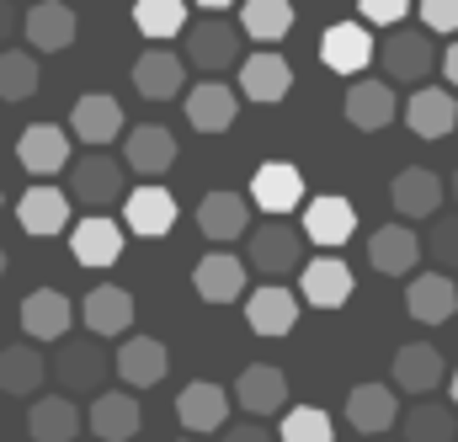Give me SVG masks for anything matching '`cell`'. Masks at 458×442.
Returning <instances> with one entry per match:
<instances>
[{
  "label": "cell",
  "instance_id": "obj_1",
  "mask_svg": "<svg viewBox=\"0 0 458 442\" xmlns=\"http://www.w3.org/2000/svg\"><path fill=\"white\" fill-rule=\"evenodd\" d=\"M70 203H86L91 214L123 203V160L107 149H91L86 160H70Z\"/></svg>",
  "mask_w": 458,
  "mask_h": 442
},
{
  "label": "cell",
  "instance_id": "obj_2",
  "mask_svg": "<svg viewBox=\"0 0 458 442\" xmlns=\"http://www.w3.org/2000/svg\"><path fill=\"white\" fill-rule=\"evenodd\" d=\"M250 267H256L267 283H277L283 272L304 267V234H299L288 219L256 224V229H250Z\"/></svg>",
  "mask_w": 458,
  "mask_h": 442
},
{
  "label": "cell",
  "instance_id": "obj_3",
  "mask_svg": "<svg viewBox=\"0 0 458 442\" xmlns=\"http://www.w3.org/2000/svg\"><path fill=\"white\" fill-rule=\"evenodd\" d=\"M373 59H378V70H384L389 81H400V86H421V81L432 75V38L400 27V32H389L384 43H373Z\"/></svg>",
  "mask_w": 458,
  "mask_h": 442
},
{
  "label": "cell",
  "instance_id": "obj_4",
  "mask_svg": "<svg viewBox=\"0 0 458 442\" xmlns=\"http://www.w3.org/2000/svg\"><path fill=\"white\" fill-rule=\"evenodd\" d=\"M123 166H128L139 182H160V176L176 166V133L160 128V123L128 128V133H123Z\"/></svg>",
  "mask_w": 458,
  "mask_h": 442
},
{
  "label": "cell",
  "instance_id": "obj_5",
  "mask_svg": "<svg viewBox=\"0 0 458 442\" xmlns=\"http://www.w3.org/2000/svg\"><path fill=\"white\" fill-rule=\"evenodd\" d=\"M250 208H261L267 219H288L299 203H304V176H299V166H288V160H267L256 176H250V198H245Z\"/></svg>",
  "mask_w": 458,
  "mask_h": 442
},
{
  "label": "cell",
  "instance_id": "obj_6",
  "mask_svg": "<svg viewBox=\"0 0 458 442\" xmlns=\"http://www.w3.org/2000/svg\"><path fill=\"white\" fill-rule=\"evenodd\" d=\"M165 368H171V352H165V341H155V336H128L113 357V373L128 389H155V384L165 378Z\"/></svg>",
  "mask_w": 458,
  "mask_h": 442
},
{
  "label": "cell",
  "instance_id": "obj_7",
  "mask_svg": "<svg viewBox=\"0 0 458 442\" xmlns=\"http://www.w3.org/2000/svg\"><path fill=\"white\" fill-rule=\"evenodd\" d=\"M320 64L336 75H362L373 64V32L362 21H331L320 38Z\"/></svg>",
  "mask_w": 458,
  "mask_h": 442
},
{
  "label": "cell",
  "instance_id": "obj_8",
  "mask_svg": "<svg viewBox=\"0 0 458 442\" xmlns=\"http://www.w3.org/2000/svg\"><path fill=\"white\" fill-rule=\"evenodd\" d=\"M107 352H102V341H64L59 346V362H54V373H59V384L70 389V395H102V378H107Z\"/></svg>",
  "mask_w": 458,
  "mask_h": 442
},
{
  "label": "cell",
  "instance_id": "obj_9",
  "mask_svg": "<svg viewBox=\"0 0 458 442\" xmlns=\"http://www.w3.org/2000/svg\"><path fill=\"white\" fill-rule=\"evenodd\" d=\"M187 59L198 70H229L240 64V27H229L219 16H203L187 27Z\"/></svg>",
  "mask_w": 458,
  "mask_h": 442
},
{
  "label": "cell",
  "instance_id": "obj_10",
  "mask_svg": "<svg viewBox=\"0 0 458 442\" xmlns=\"http://www.w3.org/2000/svg\"><path fill=\"white\" fill-rule=\"evenodd\" d=\"M21 32H27V43H32L38 54H59V48L75 43L81 21H75V11H70L64 0H32V11L21 16Z\"/></svg>",
  "mask_w": 458,
  "mask_h": 442
},
{
  "label": "cell",
  "instance_id": "obj_11",
  "mask_svg": "<svg viewBox=\"0 0 458 442\" xmlns=\"http://www.w3.org/2000/svg\"><path fill=\"white\" fill-rule=\"evenodd\" d=\"M368 261H373V272H384V277H405V272H416V261H421V234H416L411 224H384V229L368 234Z\"/></svg>",
  "mask_w": 458,
  "mask_h": 442
},
{
  "label": "cell",
  "instance_id": "obj_12",
  "mask_svg": "<svg viewBox=\"0 0 458 442\" xmlns=\"http://www.w3.org/2000/svg\"><path fill=\"white\" fill-rule=\"evenodd\" d=\"M299 293H304V304H315V310H342L346 299H352V272H346L342 256H315V261H304L299 267Z\"/></svg>",
  "mask_w": 458,
  "mask_h": 442
},
{
  "label": "cell",
  "instance_id": "obj_13",
  "mask_svg": "<svg viewBox=\"0 0 458 442\" xmlns=\"http://www.w3.org/2000/svg\"><path fill=\"white\" fill-rule=\"evenodd\" d=\"M16 160L32 171V176H59L70 166V133L59 123H32L21 139H16Z\"/></svg>",
  "mask_w": 458,
  "mask_h": 442
},
{
  "label": "cell",
  "instance_id": "obj_14",
  "mask_svg": "<svg viewBox=\"0 0 458 442\" xmlns=\"http://www.w3.org/2000/svg\"><path fill=\"white\" fill-rule=\"evenodd\" d=\"M234 400H240L250 416H277V411H288V373L272 368V362H250V368L234 378Z\"/></svg>",
  "mask_w": 458,
  "mask_h": 442
},
{
  "label": "cell",
  "instance_id": "obj_15",
  "mask_svg": "<svg viewBox=\"0 0 458 442\" xmlns=\"http://www.w3.org/2000/svg\"><path fill=\"white\" fill-rule=\"evenodd\" d=\"M405 123H411L416 139H448L458 128L454 91H443V86H416L411 102H405Z\"/></svg>",
  "mask_w": 458,
  "mask_h": 442
},
{
  "label": "cell",
  "instance_id": "obj_16",
  "mask_svg": "<svg viewBox=\"0 0 458 442\" xmlns=\"http://www.w3.org/2000/svg\"><path fill=\"white\" fill-rule=\"evenodd\" d=\"M70 128H75V139H86L91 149H107L113 139H123V102L107 97V91H91V97L75 102Z\"/></svg>",
  "mask_w": 458,
  "mask_h": 442
},
{
  "label": "cell",
  "instance_id": "obj_17",
  "mask_svg": "<svg viewBox=\"0 0 458 442\" xmlns=\"http://www.w3.org/2000/svg\"><path fill=\"white\" fill-rule=\"evenodd\" d=\"M405 310H411V320H421V326H443V320H454L458 283L454 277H443V272H416L411 288H405Z\"/></svg>",
  "mask_w": 458,
  "mask_h": 442
},
{
  "label": "cell",
  "instance_id": "obj_18",
  "mask_svg": "<svg viewBox=\"0 0 458 442\" xmlns=\"http://www.w3.org/2000/svg\"><path fill=\"white\" fill-rule=\"evenodd\" d=\"M240 91H245L250 102H283V97L293 91V64H288L283 54L261 48V54L240 59Z\"/></svg>",
  "mask_w": 458,
  "mask_h": 442
},
{
  "label": "cell",
  "instance_id": "obj_19",
  "mask_svg": "<svg viewBox=\"0 0 458 442\" xmlns=\"http://www.w3.org/2000/svg\"><path fill=\"white\" fill-rule=\"evenodd\" d=\"M389 203L400 208V219H437V203H443V182H437V171H427V166H405V171L389 182Z\"/></svg>",
  "mask_w": 458,
  "mask_h": 442
},
{
  "label": "cell",
  "instance_id": "obj_20",
  "mask_svg": "<svg viewBox=\"0 0 458 442\" xmlns=\"http://www.w3.org/2000/svg\"><path fill=\"white\" fill-rule=\"evenodd\" d=\"M346 421H352V432H362V438H384V432L400 421L394 389H389V384H357V389L346 395Z\"/></svg>",
  "mask_w": 458,
  "mask_h": 442
},
{
  "label": "cell",
  "instance_id": "obj_21",
  "mask_svg": "<svg viewBox=\"0 0 458 442\" xmlns=\"http://www.w3.org/2000/svg\"><path fill=\"white\" fill-rule=\"evenodd\" d=\"M182 59L171 54V48H144L139 59H133V91L144 97V102H171V97H182Z\"/></svg>",
  "mask_w": 458,
  "mask_h": 442
},
{
  "label": "cell",
  "instance_id": "obj_22",
  "mask_svg": "<svg viewBox=\"0 0 458 442\" xmlns=\"http://www.w3.org/2000/svg\"><path fill=\"white\" fill-rule=\"evenodd\" d=\"M245 326L256 336H288L299 326V299H293V288H277V283L256 288V293L245 299Z\"/></svg>",
  "mask_w": 458,
  "mask_h": 442
},
{
  "label": "cell",
  "instance_id": "obj_23",
  "mask_svg": "<svg viewBox=\"0 0 458 442\" xmlns=\"http://www.w3.org/2000/svg\"><path fill=\"white\" fill-rule=\"evenodd\" d=\"M352 229H357V208L346 203L342 192H326V198L304 203V229H299L304 240H315V245H346Z\"/></svg>",
  "mask_w": 458,
  "mask_h": 442
},
{
  "label": "cell",
  "instance_id": "obj_24",
  "mask_svg": "<svg viewBox=\"0 0 458 442\" xmlns=\"http://www.w3.org/2000/svg\"><path fill=\"white\" fill-rule=\"evenodd\" d=\"M70 320H75V304L59 288H32L21 299V331L32 336V341H59V336L70 331Z\"/></svg>",
  "mask_w": 458,
  "mask_h": 442
},
{
  "label": "cell",
  "instance_id": "obj_25",
  "mask_svg": "<svg viewBox=\"0 0 458 442\" xmlns=\"http://www.w3.org/2000/svg\"><path fill=\"white\" fill-rule=\"evenodd\" d=\"M139 400L128 395V389H102L97 400H91V411H86V427L97 432L102 442H128L139 432Z\"/></svg>",
  "mask_w": 458,
  "mask_h": 442
},
{
  "label": "cell",
  "instance_id": "obj_26",
  "mask_svg": "<svg viewBox=\"0 0 458 442\" xmlns=\"http://www.w3.org/2000/svg\"><path fill=\"white\" fill-rule=\"evenodd\" d=\"M229 416V395L219 384H208V378H198V384H187L182 395H176V421L187 427V432H219Z\"/></svg>",
  "mask_w": 458,
  "mask_h": 442
},
{
  "label": "cell",
  "instance_id": "obj_27",
  "mask_svg": "<svg viewBox=\"0 0 458 442\" xmlns=\"http://www.w3.org/2000/svg\"><path fill=\"white\" fill-rule=\"evenodd\" d=\"M346 123L362 128V133H378L394 123V86L389 81H352L346 86Z\"/></svg>",
  "mask_w": 458,
  "mask_h": 442
},
{
  "label": "cell",
  "instance_id": "obj_28",
  "mask_svg": "<svg viewBox=\"0 0 458 442\" xmlns=\"http://www.w3.org/2000/svg\"><path fill=\"white\" fill-rule=\"evenodd\" d=\"M123 224H128L133 234H171V224H176V198H171L160 182H144L139 192L123 198Z\"/></svg>",
  "mask_w": 458,
  "mask_h": 442
},
{
  "label": "cell",
  "instance_id": "obj_29",
  "mask_svg": "<svg viewBox=\"0 0 458 442\" xmlns=\"http://www.w3.org/2000/svg\"><path fill=\"white\" fill-rule=\"evenodd\" d=\"M443 352L432 346V341H411V346H400L394 352V384L405 389V395H432V389H443Z\"/></svg>",
  "mask_w": 458,
  "mask_h": 442
},
{
  "label": "cell",
  "instance_id": "obj_30",
  "mask_svg": "<svg viewBox=\"0 0 458 442\" xmlns=\"http://www.w3.org/2000/svg\"><path fill=\"white\" fill-rule=\"evenodd\" d=\"M70 251L81 267H113L123 256V229L107 214H86V219L70 229Z\"/></svg>",
  "mask_w": 458,
  "mask_h": 442
},
{
  "label": "cell",
  "instance_id": "obj_31",
  "mask_svg": "<svg viewBox=\"0 0 458 442\" xmlns=\"http://www.w3.org/2000/svg\"><path fill=\"white\" fill-rule=\"evenodd\" d=\"M81 427H86V416H81V405H75L70 395H43V400L27 411L32 442H75Z\"/></svg>",
  "mask_w": 458,
  "mask_h": 442
},
{
  "label": "cell",
  "instance_id": "obj_32",
  "mask_svg": "<svg viewBox=\"0 0 458 442\" xmlns=\"http://www.w3.org/2000/svg\"><path fill=\"white\" fill-rule=\"evenodd\" d=\"M192 288L208 299V304H234L245 293V261H234L229 251H208L198 267H192Z\"/></svg>",
  "mask_w": 458,
  "mask_h": 442
},
{
  "label": "cell",
  "instance_id": "obj_33",
  "mask_svg": "<svg viewBox=\"0 0 458 442\" xmlns=\"http://www.w3.org/2000/svg\"><path fill=\"white\" fill-rule=\"evenodd\" d=\"M234 117H240V97H234L229 86L203 81V86L187 91V123H192L198 133H229Z\"/></svg>",
  "mask_w": 458,
  "mask_h": 442
},
{
  "label": "cell",
  "instance_id": "obj_34",
  "mask_svg": "<svg viewBox=\"0 0 458 442\" xmlns=\"http://www.w3.org/2000/svg\"><path fill=\"white\" fill-rule=\"evenodd\" d=\"M70 198L59 192V187H27L21 192V203H16V219H21V229L27 234H59V229H70Z\"/></svg>",
  "mask_w": 458,
  "mask_h": 442
},
{
  "label": "cell",
  "instance_id": "obj_35",
  "mask_svg": "<svg viewBox=\"0 0 458 442\" xmlns=\"http://www.w3.org/2000/svg\"><path fill=\"white\" fill-rule=\"evenodd\" d=\"M198 229L208 234V240H240L245 229H250V203L240 198V192H208L203 203H198Z\"/></svg>",
  "mask_w": 458,
  "mask_h": 442
},
{
  "label": "cell",
  "instance_id": "obj_36",
  "mask_svg": "<svg viewBox=\"0 0 458 442\" xmlns=\"http://www.w3.org/2000/svg\"><path fill=\"white\" fill-rule=\"evenodd\" d=\"M81 320H86V331H97V341L123 336L133 326V299H128L123 288H91V293L81 299Z\"/></svg>",
  "mask_w": 458,
  "mask_h": 442
},
{
  "label": "cell",
  "instance_id": "obj_37",
  "mask_svg": "<svg viewBox=\"0 0 458 442\" xmlns=\"http://www.w3.org/2000/svg\"><path fill=\"white\" fill-rule=\"evenodd\" d=\"M293 32V0H245L240 5V38H256V43H283Z\"/></svg>",
  "mask_w": 458,
  "mask_h": 442
},
{
  "label": "cell",
  "instance_id": "obj_38",
  "mask_svg": "<svg viewBox=\"0 0 458 442\" xmlns=\"http://www.w3.org/2000/svg\"><path fill=\"white\" fill-rule=\"evenodd\" d=\"M43 378H48V362H43V352L32 341L0 352V395H38Z\"/></svg>",
  "mask_w": 458,
  "mask_h": 442
},
{
  "label": "cell",
  "instance_id": "obj_39",
  "mask_svg": "<svg viewBox=\"0 0 458 442\" xmlns=\"http://www.w3.org/2000/svg\"><path fill=\"white\" fill-rule=\"evenodd\" d=\"M133 27L155 43L176 38L187 27V0H133Z\"/></svg>",
  "mask_w": 458,
  "mask_h": 442
},
{
  "label": "cell",
  "instance_id": "obj_40",
  "mask_svg": "<svg viewBox=\"0 0 458 442\" xmlns=\"http://www.w3.org/2000/svg\"><path fill=\"white\" fill-rule=\"evenodd\" d=\"M405 442H458L454 405H432V400H421L416 411H405Z\"/></svg>",
  "mask_w": 458,
  "mask_h": 442
},
{
  "label": "cell",
  "instance_id": "obj_41",
  "mask_svg": "<svg viewBox=\"0 0 458 442\" xmlns=\"http://www.w3.org/2000/svg\"><path fill=\"white\" fill-rule=\"evenodd\" d=\"M38 59L21 48H0V102H27L38 97Z\"/></svg>",
  "mask_w": 458,
  "mask_h": 442
},
{
  "label": "cell",
  "instance_id": "obj_42",
  "mask_svg": "<svg viewBox=\"0 0 458 442\" xmlns=\"http://www.w3.org/2000/svg\"><path fill=\"white\" fill-rule=\"evenodd\" d=\"M277 442H336V427L320 405H293L277 427Z\"/></svg>",
  "mask_w": 458,
  "mask_h": 442
},
{
  "label": "cell",
  "instance_id": "obj_43",
  "mask_svg": "<svg viewBox=\"0 0 458 442\" xmlns=\"http://www.w3.org/2000/svg\"><path fill=\"white\" fill-rule=\"evenodd\" d=\"M421 251H432V261H437L443 277L458 272V214H437L432 219V234L421 240Z\"/></svg>",
  "mask_w": 458,
  "mask_h": 442
},
{
  "label": "cell",
  "instance_id": "obj_44",
  "mask_svg": "<svg viewBox=\"0 0 458 442\" xmlns=\"http://www.w3.org/2000/svg\"><path fill=\"white\" fill-rule=\"evenodd\" d=\"M362 5V27H405L411 0H357Z\"/></svg>",
  "mask_w": 458,
  "mask_h": 442
},
{
  "label": "cell",
  "instance_id": "obj_45",
  "mask_svg": "<svg viewBox=\"0 0 458 442\" xmlns=\"http://www.w3.org/2000/svg\"><path fill=\"white\" fill-rule=\"evenodd\" d=\"M427 32H458V0H421Z\"/></svg>",
  "mask_w": 458,
  "mask_h": 442
},
{
  "label": "cell",
  "instance_id": "obj_46",
  "mask_svg": "<svg viewBox=\"0 0 458 442\" xmlns=\"http://www.w3.org/2000/svg\"><path fill=\"white\" fill-rule=\"evenodd\" d=\"M225 442H272V432L267 427H229Z\"/></svg>",
  "mask_w": 458,
  "mask_h": 442
},
{
  "label": "cell",
  "instance_id": "obj_47",
  "mask_svg": "<svg viewBox=\"0 0 458 442\" xmlns=\"http://www.w3.org/2000/svg\"><path fill=\"white\" fill-rule=\"evenodd\" d=\"M11 32H16V5H11V0H0V43H5Z\"/></svg>",
  "mask_w": 458,
  "mask_h": 442
},
{
  "label": "cell",
  "instance_id": "obj_48",
  "mask_svg": "<svg viewBox=\"0 0 458 442\" xmlns=\"http://www.w3.org/2000/svg\"><path fill=\"white\" fill-rule=\"evenodd\" d=\"M443 75H448V81L458 86V38L448 43V54H443Z\"/></svg>",
  "mask_w": 458,
  "mask_h": 442
},
{
  "label": "cell",
  "instance_id": "obj_49",
  "mask_svg": "<svg viewBox=\"0 0 458 442\" xmlns=\"http://www.w3.org/2000/svg\"><path fill=\"white\" fill-rule=\"evenodd\" d=\"M448 405H454V411H458V368H454V373H448Z\"/></svg>",
  "mask_w": 458,
  "mask_h": 442
},
{
  "label": "cell",
  "instance_id": "obj_50",
  "mask_svg": "<svg viewBox=\"0 0 458 442\" xmlns=\"http://www.w3.org/2000/svg\"><path fill=\"white\" fill-rule=\"evenodd\" d=\"M198 5H203V11H229L234 0H198Z\"/></svg>",
  "mask_w": 458,
  "mask_h": 442
},
{
  "label": "cell",
  "instance_id": "obj_51",
  "mask_svg": "<svg viewBox=\"0 0 458 442\" xmlns=\"http://www.w3.org/2000/svg\"><path fill=\"white\" fill-rule=\"evenodd\" d=\"M0 272H5V245H0Z\"/></svg>",
  "mask_w": 458,
  "mask_h": 442
},
{
  "label": "cell",
  "instance_id": "obj_52",
  "mask_svg": "<svg viewBox=\"0 0 458 442\" xmlns=\"http://www.w3.org/2000/svg\"><path fill=\"white\" fill-rule=\"evenodd\" d=\"M454 198H458V171H454Z\"/></svg>",
  "mask_w": 458,
  "mask_h": 442
},
{
  "label": "cell",
  "instance_id": "obj_53",
  "mask_svg": "<svg viewBox=\"0 0 458 442\" xmlns=\"http://www.w3.org/2000/svg\"><path fill=\"white\" fill-rule=\"evenodd\" d=\"M182 442H198V438H182Z\"/></svg>",
  "mask_w": 458,
  "mask_h": 442
},
{
  "label": "cell",
  "instance_id": "obj_54",
  "mask_svg": "<svg viewBox=\"0 0 458 442\" xmlns=\"http://www.w3.org/2000/svg\"><path fill=\"white\" fill-rule=\"evenodd\" d=\"M0 203H5V198H0Z\"/></svg>",
  "mask_w": 458,
  "mask_h": 442
}]
</instances>
